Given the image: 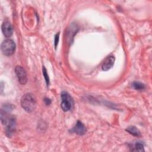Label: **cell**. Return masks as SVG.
<instances>
[{
	"mask_svg": "<svg viewBox=\"0 0 152 152\" xmlns=\"http://www.w3.org/2000/svg\"><path fill=\"white\" fill-rule=\"evenodd\" d=\"M45 100V103H46L47 105L50 104V103H51L50 100L49 99H48V98H45V100Z\"/></svg>",
	"mask_w": 152,
	"mask_h": 152,
	"instance_id": "14",
	"label": "cell"
},
{
	"mask_svg": "<svg viewBox=\"0 0 152 152\" xmlns=\"http://www.w3.org/2000/svg\"><path fill=\"white\" fill-rule=\"evenodd\" d=\"M36 104V99L31 93H26L21 97V105L27 112H33L35 109Z\"/></svg>",
	"mask_w": 152,
	"mask_h": 152,
	"instance_id": "2",
	"label": "cell"
},
{
	"mask_svg": "<svg viewBox=\"0 0 152 152\" xmlns=\"http://www.w3.org/2000/svg\"><path fill=\"white\" fill-rule=\"evenodd\" d=\"M59 33H58V34H56L55 36V48H56L57 45L58 44V42H59Z\"/></svg>",
	"mask_w": 152,
	"mask_h": 152,
	"instance_id": "13",
	"label": "cell"
},
{
	"mask_svg": "<svg viewBox=\"0 0 152 152\" xmlns=\"http://www.w3.org/2000/svg\"><path fill=\"white\" fill-rule=\"evenodd\" d=\"M126 131L134 136H135V137H140L141 136V132L135 126H128L126 129Z\"/></svg>",
	"mask_w": 152,
	"mask_h": 152,
	"instance_id": "9",
	"label": "cell"
},
{
	"mask_svg": "<svg viewBox=\"0 0 152 152\" xmlns=\"http://www.w3.org/2000/svg\"><path fill=\"white\" fill-rule=\"evenodd\" d=\"M74 104L73 100L71 96L66 91H62L61 93V108L65 111H68L72 107Z\"/></svg>",
	"mask_w": 152,
	"mask_h": 152,
	"instance_id": "4",
	"label": "cell"
},
{
	"mask_svg": "<svg viewBox=\"0 0 152 152\" xmlns=\"http://www.w3.org/2000/svg\"><path fill=\"white\" fill-rule=\"evenodd\" d=\"M42 72H43V75L44 76L45 81L46 83V84H47V86H48L49 84V77H48L47 71H46V68H45L44 66L42 68Z\"/></svg>",
	"mask_w": 152,
	"mask_h": 152,
	"instance_id": "12",
	"label": "cell"
},
{
	"mask_svg": "<svg viewBox=\"0 0 152 152\" xmlns=\"http://www.w3.org/2000/svg\"><path fill=\"white\" fill-rule=\"evenodd\" d=\"M2 31L6 37H10L12 34V27L11 23L6 20L4 21L1 26Z\"/></svg>",
	"mask_w": 152,
	"mask_h": 152,
	"instance_id": "6",
	"label": "cell"
},
{
	"mask_svg": "<svg viewBox=\"0 0 152 152\" xmlns=\"http://www.w3.org/2000/svg\"><path fill=\"white\" fill-rule=\"evenodd\" d=\"M132 87L137 90H142L145 88V86L144 84L140 82L134 81L132 83Z\"/></svg>",
	"mask_w": 152,
	"mask_h": 152,
	"instance_id": "11",
	"label": "cell"
},
{
	"mask_svg": "<svg viewBox=\"0 0 152 152\" xmlns=\"http://www.w3.org/2000/svg\"><path fill=\"white\" fill-rule=\"evenodd\" d=\"M15 72L20 83L23 85L26 84L27 81V77L25 69L21 66H17L15 68Z\"/></svg>",
	"mask_w": 152,
	"mask_h": 152,
	"instance_id": "5",
	"label": "cell"
},
{
	"mask_svg": "<svg viewBox=\"0 0 152 152\" xmlns=\"http://www.w3.org/2000/svg\"><path fill=\"white\" fill-rule=\"evenodd\" d=\"M71 131L78 135H83L86 132V128L81 122L78 121Z\"/></svg>",
	"mask_w": 152,
	"mask_h": 152,
	"instance_id": "7",
	"label": "cell"
},
{
	"mask_svg": "<svg viewBox=\"0 0 152 152\" xmlns=\"http://www.w3.org/2000/svg\"><path fill=\"white\" fill-rule=\"evenodd\" d=\"M131 150L133 151H144V145L141 142H137Z\"/></svg>",
	"mask_w": 152,
	"mask_h": 152,
	"instance_id": "10",
	"label": "cell"
},
{
	"mask_svg": "<svg viewBox=\"0 0 152 152\" xmlns=\"http://www.w3.org/2000/svg\"><path fill=\"white\" fill-rule=\"evenodd\" d=\"M1 122L6 125V134L10 137L13 134L15 129V119L13 116L8 115L6 111L1 110Z\"/></svg>",
	"mask_w": 152,
	"mask_h": 152,
	"instance_id": "1",
	"label": "cell"
},
{
	"mask_svg": "<svg viewBox=\"0 0 152 152\" xmlns=\"http://www.w3.org/2000/svg\"><path fill=\"white\" fill-rule=\"evenodd\" d=\"M115 62V57L113 56H108L102 65V68L103 71H108L113 65Z\"/></svg>",
	"mask_w": 152,
	"mask_h": 152,
	"instance_id": "8",
	"label": "cell"
},
{
	"mask_svg": "<svg viewBox=\"0 0 152 152\" xmlns=\"http://www.w3.org/2000/svg\"><path fill=\"white\" fill-rule=\"evenodd\" d=\"M15 50V44L11 39H6L1 44V51L5 56L12 55Z\"/></svg>",
	"mask_w": 152,
	"mask_h": 152,
	"instance_id": "3",
	"label": "cell"
}]
</instances>
